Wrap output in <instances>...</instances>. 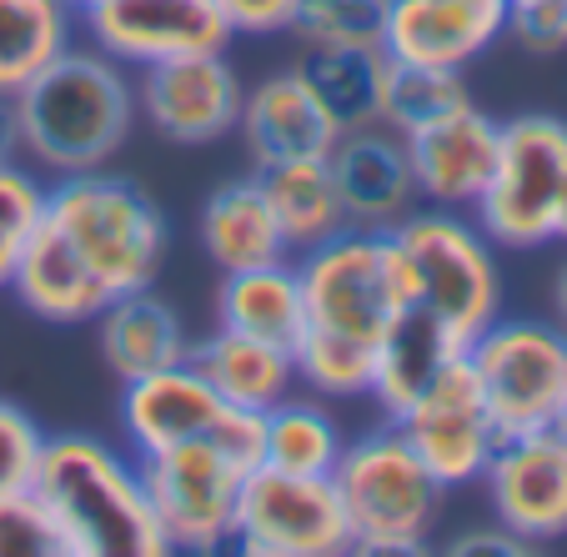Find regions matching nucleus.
Wrapping results in <instances>:
<instances>
[{"label":"nucleus","instance_id":"obj_1","mask_svg":"<svg viewBox=\"0 0 567 557\" xmlns=\"http://www.w3.org/2000/svg\"><path fill=\"white\" fill-rule=\"evenodd\" d=\"M136 126V86L126 65L96 45L61 51L16 96L21 156L45 176H81L111 166Z\"/></svg>","mask_w":567,"mask_h":557},{"label":"nucleus","instance_id":"obj_2","mask_svg":"<svg viewBox=\"0 0 567 557\" xmlns=\"http://www.w3.org/2000/svg\"><path fill=\"white\" fill-rule=\"evenodd\" d=\"M61 533L65 557H166L172 543L151 513L141 467L101 437H45L31 483Z\"/></svg>","mask_w":567,"mask_h":557},{"label":"nucleus","instance_id":"obj_3","mask_svg":"<svg viewBox=\"0 0 567 557\" xmlns=\"http://www.w3.org/2000/svg\"><path fill=\"white\" fill-rule=\"evenodd\" d=\"M261 462V412L226 408L212 432L141 457L151 513L172 553H216L231 543L236 497Z\"/></svg>","mask_w":567,"mask_h":557},{"label":"nucleus","instance_id":"obj_4","mask_svg":"<svg viewBox=\"0 0 567 557\" xmlns=\"http://www.w3.org/2000/svg\"><path fill=\"white\" fill-rule=\"evenodd\" d=\"M41 221L71 247V257L81 261V271L96 281L106 301L151 287L166 261V247H172L161 206L136 182L106 172V166L81 176H55V186H45Z\"/></svg>","mask_w":567,"mask_h":557},{"label":"nucleus","instance_id":"obj_5","mask_svg":"<svg viewBox=\"0 0 567 557\" xmlns=\"http://www.w3.org/2000/svg\"><path fill=\"white\" fill-rule=\"evenodd\" d=\"M332 487L342 497L352 553H422L447 503V487L432 477L427 462L392 422L357 442H342Z\"/></svg>","mask_w":567,"mask_h":557},{"label":"nucleus","instance_id":"obj_6","mask_svg":"<svg viewBox=\"0 0 567 557\" xmlns=\"http://www.w3.org/2000/svg\"><path fill=\"white\" fill-rule=\"evenodd\" d=\"M402 251L412 307L432 311L462 347L503 311V277L493 261V241L477 221L447 206H412L392 226Z\"/></svg>","mask_w":567,"mask_h":557},{"label":"nucleus","instance_id":"obj_7","mask_svg":"<svg viewBox=\"0 0 567 557\" xmlns=\"http://www.w3.org/2000/svg\"><path fill=\"white\" fill-rule=\"evenodd\" d=\"M301 297H307V327L342 332L357 342H382L396 311L408 307V271L392 231H347L327 236L321 247L297 257Z\"/></svg>","mask_w":567,"mask_h":557},{"label":"nucleus","instance_id":"obj_8","mask_svg":"<svg viewBox=\"0 0 567 557\" xmlns=\"http://www.w3.org/2000/svg\"><path fill=\"white\" fill-rule=\"evenodd\" d=\"M567 182V121L557 116H513L503 121L497 166L482 186L472 221L493 247L537 251L553 241L557 196Z\"/></svg>","mask_w":567,"mask_h":557},{"label":"nucleus","instance_id":"obj_9","mask_svg":"<svg viewBox=\"0 0 567 557\" xmlns=\"http://www.w3.org/2000/svg\"><path fill=\"white\" fill-rule=\"evenodd\" d=\"M462 357H467L482 402H487L503 437L557 422V408L567 396V332L557 322L493 317Z\"/></svg>","mask_w":567,"mask_h":557},{"label":"nucleus","instance_id":"obj_10","mask_svg":"<svg viewBox=\"0 0 567 557\" xmlns=\"http://www.w3.org/2000/svg\"><path fill=\"white\" fill-rule=\"evenodd\" d=\"M231 543L247 557H337L352 553L347 513L332 477H307V472L257 467L247 472L241 497H236Z\"/></svg>","mask_w":567,"mask_h":557},{"label":"nucleus","instance_id":"obj_11","mask_svg":"<svg viewBox=\"0 0 567 557\" xmlns=\"http://www.w3.org/2000/svg\"><path fill=\"white\" fill-rule=\"evenodd\" d=\"M386 422L412 442V452L427 462V472L442 487L482 483V472H487L497 442H503L493 412L482 402V386L472 377L467 357H452L427 382V392Z\"/></svg>","mask_w":567,"mask_h":557},{"label":"nucleus","instance_id":"obj_12","mask_svg":"<svg viewBox=\"0 0 567 557\" xmlns=\"http://www.w3.org/2000/svg\"><path fill=\"white\" fill-rule=\"evenodd\" d=\"M241 75L231 71L226 51L172 55V61L141 65L136 116H146L176 146H206L236 131L241 121Z\"/></svg>","mask_w":567,"mask_h":557},{"label":"nucleus","instance_id":"obj_13","mask_svg":"<svg viewBox=\"0 0 567 557\" xmlns=\"http://www.w3.org/2000/svg\"><path fill=\"white\" fill-rule=\"evenodd\" d=\"M487 503L497 523L523 543H557L567 537V442L557 427L503 437L482 472Z\"/></svg>","mask_w":567,"mask_h":557},{"label":"nucleus","instance_id":"obj_14","mask_svg":"<svg viewBox=\"0 0 567 557\" xmlns=\"http://www.w3.org/2000/svg\"><path fill=\"white\" fill-rule=\"evenodd\" d=\"M81 21L96 51L136 71L172 55L231 45V25L221 21L216 0H96Z\"/></svg>","mask_w":567,"mask_h":557},{"label":"nucleus","instance_id":"obj_15","mask_svg":"<svg viewBox=\"0 0 567 557\" xmlns=\"http://www.w3.org/2000/svg\"><path fill=\"white\" fill-rule=\"evenodd\" d=\"M408 141V166L417 182L422 206H447V212H472L497 166V141H503V121H493L482 106L462 101L442 121L412 131Z\"/></svg>","mask_w":567,"mask_h":557},{"label":"nucleus","instance_id":"obj_16","mask_svg":"<svg viewBox=\"0 0 567 557\" xmlns=\"http://www.w3.org/2000/svg\"><path fill=\"white\" fill-rule=\"evenodd\" d=\"M327 172H332L337 196H342L347 226L392 231L412 206H422L408 166V141L386 131L382 121L342 131L332 141V151H327Z\"/></svg>","mask_w":567,"mask_h":557},{"label":"nucleus","instance_id":"obj_17","mask_svg":"<svg viewBox=\"0 0 567 557\" xmlns=\"http://www.w3.org/2000/svg\"><path fill=\"white\" fill-rule=\"evenodd\" d=\"M507 31V0H386L382 51L392 61L462 71Z\"/></svg>","mask_w":567,"mask_h":557},{"label":"nucleus","instance_id":"obj_18","mask_svg":"<svg viewBox=\"0 0 567 557\" xmlns=\"http://www.w3.org/2000/svg\"><path fill=\"white\" fill-rule=\"evenodd\" d=\"M236 131L247 136V151H251V166H257V172L281 166V162H327L332 141L342 136V126L327 116V106H321L317 91L301 81L297 65L267 75L257 91H247Z\"/></svg>","mask_w":567,"mask_h":557},{"label":"nucleus","instance_id":"obj_19","mask_svg":"<svg viewBox=\"0 0 567 557\" xmlns=\"http://www.w3.org/2000/svg\"><path fill=\"white\" fill-rule=\"evenodd\" d=\"M221 412L226 402L212 392V382L192 362L136 377V382H126V396H121V422H126V437L136 447V457H151V452H166L176 442L202 437V432H212V422Z\"/></svg>","mask_w":567,"mask_h":557},{"label":"nucleus","instance_id":"obj_20","mask_svg":"<svg viewBox=\"0 0 567 557\" xmlns=\"http://www.w3.org/2000/svg\"><path fill=\"white\" fill-rule=\"evenodd\" d=\"M96 342H101L106 367L121 382H136V377L176 367L192 357V337H186L176 307L166 297H156L151 287L126 291V297L106 301L96 311Z\"/></svg>","mask_w":567,"mask_h":557},{"label":"nucleus","instance_id":"obj_21","mask_svg":"<svg viewBox=\"0 0 567 557\" xmlns=\"http://www.w3.org/2000/svg\"><path fill=\"white\" fill-rule=\"evenodd\" d=\"M186 362L212 382V392L226 408L241 412H271L281 396H291V382H297V362H291L287 347L226 332V327H216L206 342H192Z\"/></svg>","mask_w":567,"mask_h":557},{"label":"nucleus","instance_id":"obj_22","mask_svg":"<svg viewBox=\"0 0 567 557\" xmlns=\"http://www.w3.org/2000/svg\"><path fill=\"white\" fill-rule=\"evenodd\" d=\"M202 247L221 271H247V267H271L287 261L291 247L277 226L267 192H261L257 172L241 182H226L206 196L202 206Z\"/></svg>","mask_w":567,"mask_h":557},{"label":"nucleus","instance_id":"obj_23","mask_svg":"<svg viewBox=\"0 0 567 557\" xmlns=\"http://www.w3.org/2000/svg\"><path fill=\"white\" fill-rule=\"evenodd\" d=\"M216 317L226 332L261 337L271 347H297L307 332V297H301L297 261H271V267L226 271L221 291H216Z\"/></svg>","mask_w":567,"mask_h":557},{"label":"nucleus","instance_id":"obj_24","mask_svg":"<svg viewBox=\"0 0 567 557\" xmlns=\"http://www.w3.org/2000/svg\"><path fill=\"white\" fill-rule=\"evenodd\" d=\"M462 352H467V347H462L432 311L408 301V307L396 311V322L386 327V337L377 342V377H372L377 408H382L386 417H396V412L408 408V402H417L432 377Z\"/></svg>","mask_w":567,"mask_h":557},{"label":"nucleus","instance_id":"obj_25","mask_svg":"<svg viewBox=\"0 0 567 557\" xmlns=\"http://www.w3.org/2000/svg\"><path fill=\"white\" fill-rule=\"evenodd\" d=\"M257 182L267 192L271 212H277V226L287 236L291 257L321 247L327 236L347 231V212H342V196H337L327 162H281V166L257 172Z\"/></svg>","mask_w":567,"mask_h":557},{"label":"nucleus","instance_id":"obj_26","mask_svg":"<svg viewBox=\"0 0 567 557\" xmlns=\"http://www.w3.org/2000/svg\"><path fill=\"white\" fill-rule=\"evenodd\" d=\"M81 16L65 0H0V96H21L35 75L75 45Z\"/></svg>","mask_w":567,"mask_h":557},{"label":"nucleus","instance_id":"obj_27","mask_svg":"<svg viewBox=\"0 0 567 557\" xmlns=\"http://www.w3.org/2000/svg\"><path fill=\"white\" fill-rule=\"evenodd\" d=\"M301 81L317 91L327 116L342 131L372 126L382 116V71L386 51H352V45H307L297 61Z\"/></svg>","mask_w":567,"mask_h":557},{"label":"nucleus","instance_id":"obj_28","mask_svg":"<svg viewBox=\"0 0 567 557\" xmlns=\"http://www.w3.org/2000/svg\"><path fill=\"white\" fill-rule=\"evenodd\" d=\"M337 457H342V432L317 402L281 396L271 412H261V462L267 467L332 477Z\"/></svg>","mask_w":567,"mask_h":557},{"label":"nucleus","instance_id":"obj_29","mask_svg":"<svg viewBox=\"0 0 567 557\" xmlns=\"http://www.w3.org/2000/svg\"><path fill=\"white\" fill-rule=\"evenodd\" d=\"M467 101L462 86V71H442V65H412V61H392L386 55L382 71V126L396 136H412V131L442 121L447 111H457Z\"/></svg>","mask_w":567,"mask_h":557},{"label":"nucleus","instance_id":"obj_30","mask_svg":"<svg viewBox=\"0 0 567 557\" xmlns=\"http://www.w3.org/2000/svg\"><path fill=\"white\" fill-rule=\"evenodd\" d=\"M291 362H297V382H307L321 396H367L377 377V347L357 342L342 332H321L307 327L301 342L291 347Z\"/></svg>","mask_w":567,"mask_h":557},{"label":"nucleus","instance_id":"obj_31","mask_svg":"<svg viewBox=\"0 0 567 557\" xmlns=\"http://www.w3.org/2000/svg\"><path fill=\"white\" fill-rule=\"evenodd\" d=\"M386 0H301L291 35L301 45H352V51H382Z\"/></svg>","mask_w":567,"mask_h":557},{"label":"nucleus","instance_id":"obj_32","mask_svg":"<svg viewBox=\"0 0 567 557\" xmlns=\"http://www.w3.org/2000/svg\"><path fill=\"white\" fill-rule=\"evenodd\" d=\"M45 206V182L31 162H0V291L11 287L16 261H21L25 241H31L35 221Z\"/></svg>","mask_w":567,"mask_h":557},{"label":"nucleus","instance_id":"obj_33","mask_svg":"<svg viewBox=\"0 0 567 557\" xmlns=\"http://www.w3.org/2000/svg\"><path fill=\"white\" fill-rule=\"evenodd\" d=\"M0 557H65L61 533L35 493H0Z\"/></svg>","mask_w":567,"mask_h":557},{"label":"nucleus","instance_id":"obj_34","mask_svg":"<svg viewBox=\"0 0 567 557\" xmlns=\"http://www.w3.org/2000/svg\"><path fill=\"white\" fill-rule=\"evenodd\" d=\"M45 432L25 408L0 396V493H25L41 467Z\"/></svg>","mask_w":567,"mask_h":557},{"label":"nucleus","instance_id":"obj_35","mask_svg":"<svg viewBox=\"0 0 567 557\" xmlns=\"http://www.w3.org/2000/svg\"><path fill=\"white\" fill-rule=\"evenodd\" d=\"M517 45L553 55L567 45V0H507V31Z\"/></svg>","mask_w":567,"mask_h":557},{"label":"nucleus","instance_id":"obj_36","mask_svg":"<svg viewBox=\"0 0 567 557\" xmlns=\"http://www.w3.org/2000/svg\"><path fill=\"white\" fill-rule=\"evenodd\" d=\"M301 0H216L221 21L231 25V35H277L291 31Z\"/></svg>","mask_w":567,"mask_h":557},{"label":"nucleus","instance_id":"obj_37","mask_svg":"<svg viewBox=\"0 0 567 557\" xmlns=\"http://www.w3.org/2000/svg\"><path fill=\"white\" fill-rule=\"evenodd\" d=\"M452 557H472V553H497V557H523L533 553V543H523L517 533H507L503 523L493 527V533H462L457 543H447Z\"/></svg>","mask_w":567,"mask_h":557},{"label":"nucleus","instance_id":"obj_38","mask_svg":"<svg viewBox=\"0 0 567 557\" xmlns=\"http://www.w3.org/2000/svg\"><path fill=\"white\" fill-rule=\"evenodd\" d=\"M21 156V131H16V101L0 96V162Z\"/></svg>","mask_w":567,"mask_h":557},{"label":"nucleus","instance_id":"obj_39","mask_svg":"<svg viewBox=\"0 0 567 557\" xmlns=\"http://www.w3.org/2000/svg\"><path fill=\"white\" fill-rule=\"evenodd\" d=\"M553 322L567 332V261L557 267V277H553Z\"/></svg>","mask_w":567,"mask_h":557},{"label":"nucleus","instance_id":"obj_40","mask_svg":"<svg viewBox=\"0 0 567 557\" xmlns=\"http://www.w3.org/2000/svg\"><path fill=\"white\" fill-rule=\"evenodd\" d=\"M553 241H567V182H563V196H557V216H553Z\"/></svg>","mask_w":567,"mask_h":557},{"label":"nucleus","instance_id":"obj_41","mask_svg":"<svg viewBox=\"0 0 567 557\" xmlns=\"http://www.w3.org/2000/svg\"><path fill=\"white\" fill-rule=\"evenodd\" d=\"M557 432H563V442H567V396H563V408H557V422H553Z\"/></svg>","mask_w":567,"mask_h":557},{"label":"nucleus","instance_id":"obj_42","mask_svg":"<svg viewBox=\"0 0 567 557\" xmlns=\"http://www.w3.org/2000/svg\"><path fill=\"white\" fill-rule=\"evenodd\" d=\"M65 6H71V11H75V16H86V11H91V6H96V0H65Z\"/></svg>","mask_w":567,"mask_h":557}]
</instances>
